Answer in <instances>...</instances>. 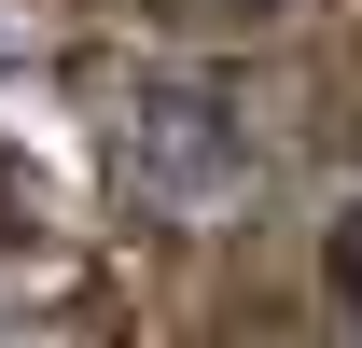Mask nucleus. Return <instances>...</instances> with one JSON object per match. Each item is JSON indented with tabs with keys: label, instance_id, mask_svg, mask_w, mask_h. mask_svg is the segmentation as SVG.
<instances>
[{
	"label": "nucleus",
	"instance_id": "7ed1b4c3",
	"mask_svg": "<svg viewBox=\"0 0 362 348\" xmlns=\"http://www.w3.org/2000/svg\"><path fill=\"white\" fill-rule=\"evenodd\" d=\"M181 14H251V0H181Z\"/></svg>",
	"mask_w": 362,
	"mask_h": 348
},
{
	"label": "nucleus",
	"instance_id": "f03ea898",
	"mask_svg": "<svg viewBox=\"0 0 362 348\" xmlns=\"http://www.w3.org/2000/svg\"><path fill=\"white\" fill-rule=\"evenodd\" d=\"M0 237H28V168L0 153Z\"/></svg>",
	"mask_w": 362,
	"mask_h": 348
},
{
	"label": "nucleus",
	"instance_id": "f257e3e1",
	"mask_svg": "<svg viewBox=\"0 0 362 348\" xmlns=\"http://www.w3.org/2000/svg\"><path fill=\"white\" fill-rule=\"evenodd\" d=\"M112 168H126V195L153 223H181V237H209V223H237L265 195L251 112H237L223 84H195V70H153V84L112 98Z\"/></svg>",
	"mask_w": 362,
	"mask_h": 348
},
{
	"label": "nucleus",
	"instance_id": "20e7f679",
	"mask_svg": "<svg viewBox=\"0 0 362 348\" xmlns=\"http://www.w3.org/2000/svg\"><path fill=\"white\" fill-rule=\"evenodd\" d=\"M349 279H362V237H349Z\"/></svg>",
	"mask_w": 362,
	"mask_h": 348
}]
</instances>
